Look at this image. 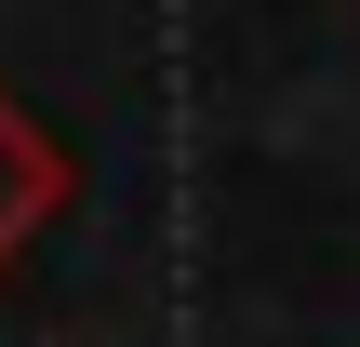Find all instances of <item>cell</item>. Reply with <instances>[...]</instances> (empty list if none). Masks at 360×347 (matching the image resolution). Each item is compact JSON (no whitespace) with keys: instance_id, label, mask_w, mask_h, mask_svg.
<instances>
[{"instance_id":"1","label":"cell","mask_w":360,"mask_h":347,"mask_svg":"<svg viewBox=\"0 0 360 347\" xmlns=\"http://www.w3.org/2000/svg\"><path fill=\"white\" fill-rule=\"evenodd\" d=\"M67 187H80V160L27 120V94H0V267H13L53 214H67Z\"/></svg>"}]
</instances>
